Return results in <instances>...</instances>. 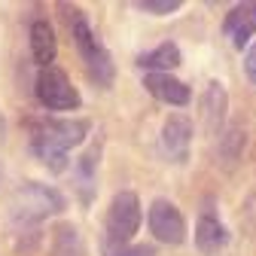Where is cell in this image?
<instances>
[{"instance_id":"obj_3","label":"cell","mask_w":256,"mask_h":256,"mask_svg":"<svg viewBox=\"0 0 256 256\" xmlns=\"http://www.w3.org/2000/svg\"><path fill=\"white\" fill-rule=\"evenodd\" d=\"M58 210H64V196L55 186H46V183H22L12 192V202H10V216L18 226L43 222Z\"/></svg>"},{"instance_id":"obj_14","label":"cell","mask_w":256,"mask_h":256,"mask_svg":"<svg viewBox=\"0 0 256 256\" xmlns=\"http://www.w3.org/2000/svg\"><path fill=\"white\" fill-rule=\"evenodd\" d=\"M49 256H86L82 235L74 222H61L52 235V253Z\"/></svg>"},{"instance_id":"obj_6","label":"cell","mask_w":256,"mask_h":256,"mask_svg":"<svg viewBox=\"0 0 256 256\" xmlns=\"http://www.w3.org/2000/svg\"><path fill=\"white\" fill-rule=\"evenodd\" d=\"M146 220H150V232L156 235V241L174 244V247L186 241V220L180 208L171 204L168 198H156L146 210Z\"/></svg>"},{"instance_id":"obj_9","label":"cell","mask_w":256,"mask_h":256,"mask_svg":"<svg viewBox=\"0 0 256 256\" xmlns=\"http://www.w3.org/2000/svg\"><path fill=\"white\" fill-rule=\"evenodd\" d=\"M222 30H226L235 49H244V43H250V37L256 34V0L232 6L226 22H222Z\"/></svg>"},{"instance_id":"obj_7","label":"cell","mask_w":256,"mask_h":256,"mask_svg":"<svg viewBox=\"0 0 256 256\" xmlns=\"http://www.w3.org/2000/svg\"><path fill=\"white\" fill-rule=\"evenodd\" d=\"M189 146H192V119L183 113H171L162 125V152L174 165H183L189 158Z\"/></svg>"},{"instance_id":"obj_11","label":"cell","mask_w":256,"mask_h":256,"mask_svg":"<svg viewBox=\"0 0 256 256\" xmlns=\"http://www.w3.org/2000/svg\"><path fill=\"white\" fill-rule=\"evenodd\" d=\"M226 244H229V232H226V226L220 222V216H216L210 208L202 210L198 226H196V247H198L202 253L214 256V253H220Z\"/></svg>"},{"instance_id":"obj_15","label":"cell","mask_w":256,"mask_h":256,"mask_svg":"<svg viewBox=\"0 0 256 256\" xmlns=\"http://www.w3.org/2000/svg\"><path fill=\"white\" fill-rule=\"evenodd\" d=\"M247 144V134L241 132V128H232V132L226 138H220V152L226 162H235V158L241 156V146Z\"/></svg>"},{"instance_id":"obj_8","label":"cell","mask_w":256,"mask_h":256,"mask_svg":"<svg viewBox=\"0 0 256 256\" xmlns=\"http://www.w3.org/2000/svg\"><path fill=\"white\" fill-rule=\"evenodd\" d=\"M144 88L152 94L156 101L171 104V107H186L192 101V92L183 80L171 76V74H146L144 76Z\"/></svg>"},{"instance_id":"obj_5","label":"cell","mask_w":256,"mask_h":256,"mask_svg":"<svg viewBox=\"0 0 256 256\" xmlns=\"http://www.w3.org/2000/svg\"><path fill=\"white\" fill-rule=\"evenodd\" d=\"M37 101L46 110H76L82 104L70 76L61 68H55V64L40 68V74H37Z\"/></svg>"},{"instance_id":"obj_13","label":"cell","mask_w":256,"mask_h":256,"mask_svg":"<svg viewBox=\"0 0 256 256\" xmlns=\"http://www.w3.org/2000/svg\"><path fill=\"white\" fill-rule=\"evenodd\" d=\"M180 64H183V55H180L177 43H162L152 52H144L138 58V68L146 70V74H171L174 68H180Z\"/></svg>"},{"instance_id":"obj_10","label":"cell","mask_w":256,"mask_h":256,"mask_svg":"<svg viewBox=\"0 0 256 256\" xmlns=\"http://www.w3.org/2000/svg\"><path fill=\"white\" fill-rule=\"evenodd\" d=\"M226 107H229V98H226V88L222 82H210L204 98H202V119H204V132L208 138H216L226 125Z\"/></svg>"},{"instance_id":"obj_18","label":"cell","mask_w":256,"mask_h":256,"mask_svg":"<svg viewBox=\"0 0 256 256\" xmlns=\"http://www.w3.org/2000/svg\"><path fill=\"white\" fill-rule=\"evenodd\" d=\"M244 74H247V80L256 86V43L247 49V55H244Z\"/></svg>"},{"instance_id":"obj_19","label":"cell","mask_w":256,"mask_h":256,"mask_svg":"<svg viewBox=\"0 0 256 256\" xmlns=\"http://www.w3.org/2000/svg\"><path fill=\"white\" fill-rule=\"evenodd\" d=\"M4 132H6V122H4V113H0V140H4Z\"/></svg>"},{"instance_id":"obj_17","label":"cell","mask_w":256,"mask_h":256,"mask_svg":"<svg viewBox=\"0 0 256 256\" xmlns=\"http://www.w3.org/2000/svg\"><path fill=\"white\" fill-rule=\"evenodd\" d=\"M104 256H156V250L146 244H122V247L104 244Z\"/></svg>"},{"instance_id":"obj_16","label":"cell","mask_w":256,"mask_h":256,"mask_svg":"<svg viewBox=\"0 0 256 256\" xmlns=\"http://www.w3.org/2000/svg\"><path fill=\"white\" fill-rule=\"evenodd\" d=\"M134 6L140 12H150V16H171L180 10V0H138Z\"/></svg>"},{"instance_id":"obj_4","label":"cell","mask_w":256,"mask_h":256,"mask_svg":"<svg viewBox=\"0 0 256 256\" xmlns=\"http://www.w3.org/2000/svg\"><path fill=\"white\" fill-rule=\"evenodd\" d=\"M140 220H144V208L138 192L132 189H122L113 196L110 208H107V226H104V244L110 247H122V244H132V238L140 229Z\"/></svg>"},{"instance_id":"obj_1","label":"cell","mask_w":256,"mask_h":256,"mask_svg":"<svg viewBox=\"0 0 256 256\" xmlns=\"http://www.w3.org/2000/svg\"><path fill=\"white\" fill-rule=\"evenodd\" d=\"M88 134V122L82 119H40L30 125V146L37 158L52 171L68 168V152L80 146Z\"/></svg>"},{"instance_id":"obj_12","label":"cell","mask_w":256,"mask_h":256,"mask_svg":"<svg viewBox=\"0 0 256 256\" xmlns=\"http://www.w3.org/2000/svg\"><path fill=\"white\" fill-rule=\"evenodd\" d=\"M30 55L40 68H49L58 55V40H55V30L46 18H37L30 24Z\"/></svg>"},{"instance_id":"obj_2","label":"cell","mask_w":256,"mask_h":256,"mask_svg":"<svg viewBox=\"0 0 256 256\" xmlns=\"http://www.w3.org/2000/svg\"><path fill=\"white\" fill-rule=\"evenodd\" d=\"M61 12H64V22H68L70 37H74V46L82 55V64H86L88 76L98 86H110L113 82V58H110L107 46L101 43V37L92 30L88 16L80 6H61Z\"/></svg>"}]
</instances>
